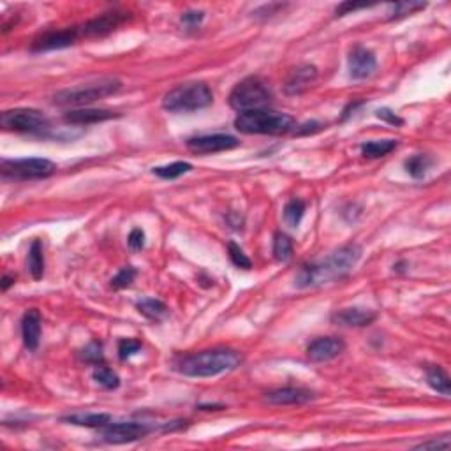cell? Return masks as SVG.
Returning <instances> with one entry per match:
<instances>
[{
    "mask_svg": "<svg viewBox=\"0 0 451 451\" xmlns=\"http://www.w3.org/2000/svg\"><path fill=\"white\" fill-rule=\"evenodd\" d=\"M191 170H192L191 164L183 163V161H178V163L167 164V166H157V167H154L152 171H154V175L161 176V178H164V180H175V178H178V176L189 173Z\"/></svg>",
    "mask_w": 451,
    "mask_h": 451,
    "instance_id": "4316f807",
    "label": "cell"
},
{
    "mask_svg": "<svg viewBox=\"0 0 451 451\" xmlns=\"http://www.w3.org/2000/svg\"><path fill=\"white\" fill-rule=\"evenodd\" d=\"M127 244L132 252H138L145 247V231L141 228H135L129 233V238H127Z\"/></svg>",
    "mask_w": 451,
    "mask_h": 451,
    "instance_id": "d590c367",
    "label": "cell"
},
{
    "mask_svg": "<svg viewBox=\"0 0 451 451\" xmlns=\"http://www.w3.org/2000/svg\"><path fill=\"white\" fill-rule=\"evenodd\" d=\"M136 309L141 316H145L147 319L155 323L164 321L167 316H170V309L164 301L157 300V298H143L141 301L136 303Z\"/></svg>",
    "mask_w": 451,
    "mask_h": 451,
    "instance_id": "44dd1931",
    "label": "cell"
},
{
    "mask_svg": "<svg viewBox=\"0 0 451 451\" xmlns=\"http://www.w3.org/2000/svg\"><path fill=\"white\" fill-rule=\"evenodd\" d=\"M80 356H82V360L85 363H90V365H95V367H101L102 363H104V354H102L101 342H97V340L90 342L89 346H85V349L80 353Z\"/></svg>",
    "mask_w": 451,
    "mask_h": 451,
    "instance_id": "f546056e",
    "label": "cell"
},
{
    "mask_svg": "<svg viewBox=\"0 0 451 451\" xmlns=\"http://www.w3.org/2000/svg\"><path fill=\"white\" fill-rule=\"evenodd\" d=\"M94 379L97 384H101L106 390H115V388L120 386V378L115 374L113 370L104 365L97 367V369L94 370Z\"/></svg>",
    "mask_w": 451,
    "mask_h": 451,
    "instance_id": "f1b7e54d",
    "label": "cell"
},
{
    "mask_svg": "<svg viewBox=\"0 0 451 451\" xmlns=\"http://www.w3.org/2000/svg\"><path fill=\"white\" fill-rule=\"evenodd\" d=\"M242 363V354L228 347L200 351V353L182 354L173 360V365L180 374L187 378H216L231 372Z\"/></svg>",
    "mask_w": 451,
    "mask_h": 451,
    "instance_id": "7a4b0ae2",
    "label": "cell"
},
{
    "mask_svg": "<svg viewBox=\"0 0 451 451\" xmlns=\"http://www.w3.org/2000/svg\"><path fill=\"white\" fill-rule=\"evenodd\" d=\"M347 64H349V76L353 78V80L369 78L370 74L374 73L375 67H378V60H375L374 51H370L369 48H365V46L362 45H356L351 49Z\"/></svg>",
    "mask_w": 451,
    "mask_h": 451,
    "instance_id": "4fadbf2b",
    "label": "cell"
},
{
    "mask_svg": "<svg viewBox=\"0 0 451 451\" xmlns=\"http://www.w3.org/2000/svg\"><path fill=\"white\" fill-rule=\"evenodd\" d=\"M80 36H82V29H78V27L62 30H48V32L41 34V36L34 39L32 51H49V49L69 48V46L76 45Z\"/></svg>",
    "mask_w": 451,
    "mask_h": 451,
    "instance_id": "8fae6325",
    "label": "cell"
},
{
    "mask_svg": "<svg viewBox=\"0 0 451 451\" xmlns=\"http://www.w3.org/2000/svg\"><path fill=\"white\" fill-rule=\"evenodd\" d=\"M346 349V344L337 337H321L314 340L309 347H307V356L312 362H329L334 358L340 356Z\"/></svg>",
    "mask_w": 451,
    "mask_h": 451,
    "instance_id": "5bb4252c",
    "label": "cell"
},
{
    "mask_svg": "<svg viewBox=\"0 0 451 451\" xmlns=\"http://www.w3.org/2000/svg\"><path fill=\"white\" fill-rule=\"evenodd\" d=\"M143 347V344L136 338H122V340L118 342V358L126 362L129 360L130 356H135L136 353H139Z\"/></svg>",
    "mask_w": 451,
    "mask_h": 451,
    "instance_id": "d6a6232c",
    "label": "cell"
},
{
    "mask_svg": "<svg viewBox=\"0 0 451 451\" xmlns=\"http://www.w3.org/2000/svg\"><path fill=\"white\" fill-rule=\"evenodd\" d=\"M203 20H205L203 11H187V12H183L182 18H180V21H182L183 27H187L189 30L198 29Z\"/></svg>",
    "mask_w": 451,
    "mask_h": 451,
    "instance_id": "e575fe53",
    "label": "cell"
},
{
    "mask_svg": "<svg viewBox=\"0 0 451 451\" xmlns=\"http://www.w3.org/2000/svg\"><path fill=\"white\" fill-rule=\"evenodd\" d=\"M120 89H122V82L118 78H101V80L85 83V85L60 90L53 95V102L58 106H86L99 101V99L117 94Z\"/></svg>",
    "mask_w": 451,
    "mask_h": 451,
    "instance_id": "5b68a950",
    "label": "cell"
},
{
    "mask_svg": "<svg viewBox=\"0 0 451 451\" xmlns=\"http://www.w3.org/2000/svg\"><path fill=\"white\" fill-rule=\"evenodd\" d=\"M393 11L390 12V20H397V18L407 16V14H413L416 11H421V9L427 8V4H416V2H399V4L391 5Z\"/></svg>",
    "mask_w": 451,
    "mask_h": 451,
    "instance_id": "836d02e7",
    "label": "cell"
},
{
    "mask_svg": "<svg viewBox=\"0 0 451 451\" xmlns=\"http://www.w3.org/2000/svg\"><path fill=\"white\" fill-rule=\"evenodd\" d=\"M118 117V113L110 110H90V108H85V110H73L67 111L64 115V120L69 124H74V126H89V124H97V122H104V120H110V118Z\"/></svg>",
    "mask_w": 451,
    "mask_h": 451,
    "instance_id": "d6986e66",
    "label": "cell"
},
{
    "mask_svg": "<svg viewBox=\"0 0 451 451\" xmlns=\"http://www.w3.org/2000/svg\"><path fill=\"white\" fill-rule=\"evenodd\" d=\"M450 448V439L443 437V439H432L427 443H421L416 446V450H448Z\"/></svg>",
    "mask_w": 451,
    "mask_h": 451,
    "instance_id": "74e56055",
    "label": "cell"
},
{
    "mask_svg": "<svg viewBox=\"0 0 451 451\" xmlns=\"http://www.w3.org/2000/svg\"><path fill=\"white\" fill-rule=\"evenodd\" d=\"M228 252H229V259L235 266L242 270H251L252 268V261L248 259V256L244 252V248L240 247L235 242H229L228 244Z\"/></svg>",
    "mask_w": 451,
    "mask_h": 451,
    "instance_id": "4dcf8cb0",
    "label": "cell"
},
{
    "mask_svg": "<svg viewBox=\"0 0 451 451\" xmlns=\"http://www.w3.org/2000/svg\"><path fill=\"white\" fill-rule=\"evenodd\" d=\"M240 145L235 136L229 135H205L187 139V150L198 155L219 154V152L233 150Z\"/></svg>",
    "mask_w": 451,
    "mask_h": 451,
    "instance_id": "30bf717a",
    "label": "cell"
},
{
    "mask_svg": "<svg viewBox=\"0 0 451 451\" xmlns=\"http://www.w3.org/2000/svg\"><path fill=\"white\" fill-rule=\"evenodd\" d=\"M0 171L5 180L27 182L48 178L57 171V166L49 159H4L0 164Z\"/></svg>",
    "mask_w": 451,
    "mask_h": 451,
    "instance_id": "52a82bcc",
    "label": "cell"
},
{
    "mask_svg": "<svg viewBox=\"0 0 451 451\" xmlns=\"http://www.w3.org/2000/svg\"><path fill=\"white\" fill-rule=\"evenodd\" d=\"M399 143L395 139H378V141H369L362 145V155L365 159H379L391 154L397 148Z\"/></svg>",
    "mask_w": 451,
    "mask_h": 451,
    "instance_id": "cb8c5ba5",
    "label": "cell"
},
{
    "mask_svg": "<svg viewBox=\"0 0 451 451\" xmlns=\"http://www.w3.org/2000/svg\"><path fill=\"white\" fill-rule=\"evenodd\" d=\"M316 395L312 391L305 390V388H279L270 393H266V402L272 406H301L310 400H314Z\"/></svg>",
    "mask_w": 451,
    "mask_h": 451,
    "instance_id": "2e32d148",
    "label": "cell"
},
{
    "mask_svg": "<svg viewBox=\"0 0 451 451\" xmlns=\"http://www.w3.org/2000/svg\"><path fill=\"white\" fill-rule=\"evenodd\" d=\"M273 256H275L277 261H282V263L289 261L293 256V242L286 233H277L275 238H273Z\"/></svg>",
    "mask_w": 451,
    "mask_h": 451,
    "instance_id": "484cf974",
    "label": "cell"
},
{
    "mask_svg": "<svg viewBox=\"0 0 451 451\" xmlns=\"http://www.w3.org/2000/svg\"><path fill=\"white\" fill-rule=\"evenodd\" d=\"M16 281V275H4L2 277V291H8L9 286L14 284Z\"/></svg>",
    "mask_w": 451,
    "mask_h": 451,
    "instance_id": "60d3db41",
    "label": "cell"
},
{
    "mask_svg": "<svg viewBox=\"0 0 451 451\" xmlns=\"http://www.w3.org/2000/svg\"><path fill=\"white\" fill-rule=\"evenodd\" d=\"M29 272L34 281H41L45 275V256H43L41 240H34L29 248Z\"/></svg>",
    "mask_w": 451,
    "mask_h": 451,
    "instance_id": "7402d4cb",
    "label": "cell"
},
{
    "mask_svg": "<svg viewBox=\"0 0 451 451\" xmlns=\"http://www.w3.org/2000/svg\"><path fill=\"white\" fill-rule=\"evenodd\" d=\"M0 126L4 130H11V132L39 135V132L49 129V120L39 110L16 108V110H8L0 115Z\"/></svg>",
    "mask_w": 451,
    "mask_h": 451,
    "instance_id": "ba28073f",
    "label": "cell"
},
{
    "mask_svg": "<svg viewBox=\"0 0 451 451\" xmlns=\"http://www.w3.org/2000/svg\"><path fill=\"white\" fill-rule=\"evenodd\" d=\"M317 80V67L310 64L298 65L297 69L291 71L288 82H286V94L288 95H300L303 94L305 90L316 83Z\"/></svg>",
    "mask_w": 451,
    "mask_h": 451,
    "instance_id": "9a60e30c",
    "label": "cell"
},
{
    "mask_svg": "<svg viewBox=\"0 0 451 451\" xmlns=\"http://www.w3.org/2000/svg\"><path fill=\"white\" fill-rule=\"evenodd\" d=\"M362 257V247L356 244H349L332 252L329 256L323 257L314 263L303 264L298 272L294 284L298 288H317V286L332 284L346 275H349Z\"/></svg>",
    "mask_w": 451,
    "mask_h": 451,
    "instance_id": "6da1fadb",
    "label": "cell"
},
{
    "mask_svg": "<svg viewBox=\"0 0 451 451\" xmlns=\"http://www.w3.org/2000/svg\"><path fill=\"white\" fill-rule=\"evenodd\" d=\"M129 18V12L124 11H108L102 12L101 16L86 21L82 27V36L85 37H102L117 30L124 21Z\"/></svg>",
    "mask_w": 451,
    "mask_h": 451,
    "instance_id": "7c38bea8",
    "label": "cell"
},
{
    "mask_svg": "<svg viewBox=\"0 0 451 451\" xmlns=\"http://www.w3.org/2000/svg\"><path fill=\"white\" fill-rule=\"evenodd\" d=\"M430 166H432V159L425 154L413 155V157L406 161L407 173L416 180L423 178V176L427 175V171L430 170Z\"/></svg>",
    "mask_w": 451,
    "mask_h": 451,
    "instance_id": "d4e9b609",
    "label": "cell"
},
{
    "mask_svg": "<svg viewBox=\"0 0 451 451\" xmlns=\"http://www.w3.org/2000/svg\"><path fill=\"white\" fill-rule=\"evenodd\" d=\"M21 337L25 347L29 351H36L39 347L41 338V314L37 309H30L23 314L21 319Z\"/></svg>",
    "mask_w": 451,
    "mask_h": 451,
    "instance_id": "e0dca14e",
    "label": "cell"
},
{
    "mask_svg": "<svg viewBox=\"0 0 451 451\" xmlns=\"http://www.w3.org/2000/svg\"><path fill=\"white\" fill-rule=\"evenodd\" d=\"M235 127L244 135L282 136L294 129V118L288 113H279V111L257 110L238 115Z\"/></svg>",
    "mask_w": 451,
    "mask_h": 451,
    "instance_id": "3957f363",
    "label": "cell"
},
{
    "mask_svg": "<svg viewBox=\"0 0 451 451\" xmlns=\"http://www.w3.org/2000/svg\"><path fill=\"white\" fill-rule=\"evenodd\" d=\"M213 102L211 89L203 82H189L175 86L163 97V108L170 113H192Z\"/></svg>",
    "mask_w": 451,
    "mask_h": 451,
    "instance_id": "277c9868",
    "label": "cell"
},
{
    "mask_svg": "<svg viewBox=\"0 0 451 451\" xmlns=\"http://www.w3.org/2000/svg\"><path fill=\"white\" fill-rule=\"evenodd\" d=\"M62 421L78 425V427L102 428L108 423H111V416L108 413H78V415L65 416V418H62Z\"/></svg>",
    "mask_w": 451,
    "mask_h": 451,
    "instance_id": "ffe728a7",
    "label": "cell"
},
{
    "mask_svg": "<svg viewBox=\"0 0 451 451\" xmlns=\"http://www.w3.org/2000/svg\"><path fill=\"white\" fill-rule=\"evenodd\" d=\"M378 118H381V120H384V122L391 124V126H397L400 127L404 124V120L400 117H397V115L393 113L391 110H388V108H381V110H378Z\"/></svg>",
    "mask_w": 451,
    "mask_h": 451,
    "instance_id": "f35d334b",
    "label": "cell"
},
{
    "mask_svg": "<svg viewBox=\"0 0 451 451\" xmlns=\"http://www.w3.org/2000/svg\"><path fill=\"white\" fill-rule=\"evenodd\" d=\"M272 90L257 76H248L242 80L229 94V106L240 113L266 110V106L272 104Z\"/></svg>",
    "mask_w": 451,
    "mask_h": 451,
    "instance_id": "8992f818",
    "label": "cell"
},
{
    "mask_svg": "<svg viewBox=\"0 0 451 451\" xmlns=\"http://www.w3.org/2000/svg\"><path fill=\"white\" fill-rule=\"evenodd\" d=\"M152 428L141 421L108 423L102 427V439L110 444H126L143 439L150 434Z\"/></svg>",
    "mask_w": 451,
    "mask_h": 451,
    "instance_id": "9c48e42d",
    "label": "cell"
},
{
    "mask_svg": "<svg viewBox=\"0 0 451 451\" xmlns=\"http://www.w3.org/2000/svg\"><path fill=\"white\" fill-rule=\"evenodd\" d=\"M427 382L428 386L432 388V390H435L437 393H441L443 397H450L451 395V386H450V378H448V374L444 372L441 367H428L427 369Z\"/></svg>",
    "mask_w": 451,
    "mask_h": 451,
    "instance_id": "603a6c76",
    "label": "cell"
},
{
    "mask_svg": "<svg viewBox=\"0 0 451 451\" xmlns=\"http://www.w3.org/2000/svg\"><path fill=\"white\" fill-rule=\"evenodd\" d=\"M375 317H378V314L372 312V310L358 309V307H354V309H344L335 312L334 316H332V321H334L335 325H340V326L363 328V326L372 325V323L375 321Z\"/></svg>",
    "mask_w": 451,
    "mask_h": 451,
    "instance_id": "ac0fdd59",
    "label": "cell"
},
{
    "mask_svg": "<svg viewBox=\"0 0 451 451\" xmlns=\"http://www.w3.org/2000/svg\"><path fill=\"white\" fill-rule=\"evenodd\" d=\"M136 273H138V272H136V268H132V266H126V268L120 270V272H118L117 275H115L113 279H111L110 286L113 289H126V288H129V286L132 284V282H135Z\"/></svg>",
    "mask_w": 451,
    "mask_h": 451,
    "instance_id": "1f68e13d",
    "label": "cell"
},
{
    "mask_svg": "<svg viewBox=\"0 0 451 451\" xmlns=\"http://www.w3.org/2000/svg\"><path fill=\"white\" fill-rule=\"evenodd\" d=\"M305 216V203L298 198H293V200L289 201L288 205L284 207V219L286 222L291 226V228H298Z\"/></svg>",
    "mask_w": 451,
    "mask_h": 451,
    "instance_id": "83f0119b",
    "label": "cell"
},
{
    "mask_svg": "<svg viewBox=\"0 0 451 451\" xmlns=\"http://www.w3.org/2000/svg\"><path fill=\"white\" fill-rule=\"evenodd\" d=\"M365 8H370V5L369 4H354V2H342V4L335 9V16L337 18L346 16V14H349V12L358 11V9H365Z\"/></svg>",
    "mask_w": 451,
    "mask_h": 451,
    "instance_id": "8d00e7d4",
    "label": "cell"
},
{
    "mask_svg": "<svg viewBox=\"0 0 451 451\" xmlns=\"http://www.w3.org/2000/svg\"><path fill=\"white\" fill-rule=\"evenodd\" d=\"M321 127L323 126L319 122H307V124H303V126L298 127V129L294 130V135H298V136L309 135V132H316V130H319Z\"/></svg>",
    "mask_w": 451,
    "mask_h": 451,
    "instance_id": "ab89813d",
    "label": "cell"
}]
</instances>
